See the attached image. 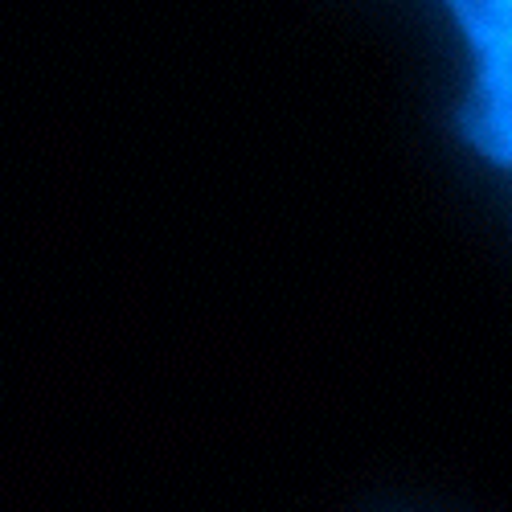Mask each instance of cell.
<instances>
[{
	"mask_svg": "<svg viewBox=\"0 0 512 512\" xmlns=\"http://www.w3.org/2000/svg\"><path fill=\"white\" fill-rule=\"evenodd\" d=\"M467 127L492 156L512 160V82H484Z\"/></svg>",
	"mask_w": 512,
	"mask_h": 512,
	"instance_id": "6da1fadb",
	"label": "cell"
},
{
	"mask_svg": "<svg viewBox=\"0 0 512 512\" xmlns=\"http://www.w3.org/2000/svg\"><path fill=\"white\" fill-rule=\"evenodd\" d=\"M455 9H459V17H463V25L472 29V37L484 46V41L492 37V29H496L500 0H455Z\"/></svg>",
	"mask_w": 512,
	"mask_h": 512,
	"instance_id": "7a4b0ae2",
	"label": "cell"
},
{
	"mask_svg": "<svg viewBox=\"0 0 512 512\" xmlns=\"http://www.w3.org/2000/svg\"><path fill=\"white\" fill-rule=\"evenodd\" d=\"M484 82H512V33L484 41Z\"/></svg>",
	"mask_w": 512,
	"mask_h": 512,
	"instance_id": "3957f363",
	"label": "cell"
},
{
	"mask_svg": "<svg viewBox=\"0 0 512 512\" xmlns=\"http://www.w3.org/2000/svg\"><path fill=\"white\" fill-rule=\"evenodd\" d=\"M508 33H512V0H500L496 29H492V37H488V41H496V37H508Z\"/></svg>",
	"mask_w": 512,
	"mask_h": 512,
	"instance_id": "277c9868",
	"label": "cell"
}]
</instances>
